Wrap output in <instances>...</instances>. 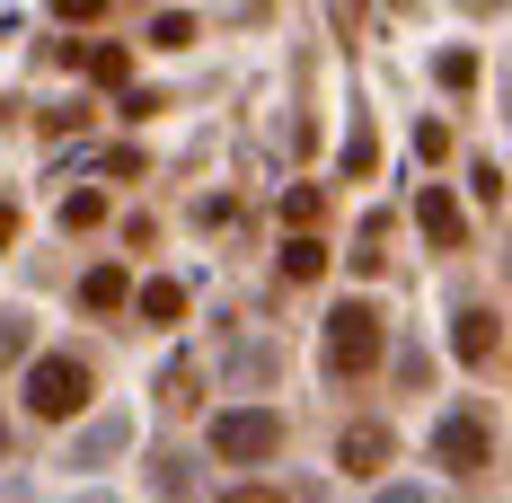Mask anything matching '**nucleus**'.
Masks as SVG:
<instances>
[{
	"mask_svg": "<svg viewBox=\"0 0 512 503\" xmlns=\"http://www.w3.org/2000/svg\"><path fill=\"white\" fill-rule=\"evenodd\" d=\"M212 451L239 459V468L274 459L283 451V415H274V406H230V415H212Z\"/></svg>",
	"mask_w": 512,
	"mask_h": 503,
	"instance_id": "3",
	"label": "nucleus"
},
{
	"mask_svg": "<svg viewBox=\"0 0 512 503\" xmlns=\"http://www.w3.org/2000/svg\"><path fill=\"white\" fill-rule=\"evenodd\" d=\"M53 9H62V27H71V18H80V27H89V18H106V0H53Z\"/></svg>",
	"mask_w": 512,
	"mask_h": 503,
	"instance_id": "16",
	"label": "nucleus"
},
{
	"mask_svg": "<svg viewBox=\"0 0 512 503\" xmlns=\"http://www.w3.org/2000/svg\"><path fill=\"white\" fill-rule=\"evenodd\" d=\"M71 62H80L89 80H106V89H124V71H133V53H124V45H71Z\"/></svg>",
	"mask_w": 512,
	"mask_h": 503,
	"instance_id": "8",
	"label": "nucleus"
},
{
	"mask_svg": "<svg viewBox=\"0 0 512 503\" xmlns=\"http://www.w3.org/2000/svg\"><path fill=\"white\" fill-rule=\"evenodd\" d=\"M433 71H442V89H468V80H477V53H468V45H451L442 62H433Z\"/></svg>",
	"mask_w": 512,
	"mask_h": 503,
	"instance_id": "14",
	"label": "nucleus"
},
{
	"mask_svg": "<svg viewBox=\"0 0 512 503\" xmlns=\"http://www.w3.org/2000/svg\"><path fill=\"white\" fill-rule=\"evenodd\" d=\"M415 221H424V239H433V248H460V239H468L460 203L442 195V186H424V195H415Z\"/></svg>",
	"mask_w": 512,
	"mask_h": 503,
	"instance_id": "6",
	"label": "nucleus"
},
{
	"mask_svg": "<svg viewBox=\"0 0 512 503\" xmlns=\"http://www.w3.org/2000/svg\"><path fill=\"white\" fill-rule=\"evenodd\" d=\"M124 301H133V274H124V265H89L80 309H98V318H106V309H124Z\"/></svg>",
	"mask_w": 512,
	"mask_h": 503,
	"instance_id": "7",
	"label": "nucleus"
},
{
	"mask_svg": "<svg viewBox=\"0 0 512 503\" xmlns=\"http://www.w3.org/2000/svg\"><path fill=\"white\" fill-rule=\"evenodd\" d=\"M98 221H106V195H98V186L62 195V230H98Z\"/></svg>",
	"mask_w": 512,
	"mask_h": 503,
	"instance_id": "12",
	"label": "nucleus"
},
{
	"mask_svg": "<svg viewBox=\"0 0 512 503\" xmlns=\"http://www.w3.org/2000/svg\"><path fill=\"white\" fill-rule=\"evenodd\" d=\"M380 345H389V318L371 301H336V318H327V371L362 380V371H380Z\"/></svg>",
	"mask_w": 512,
	"mask_h": 503,
	"instance_id": "1",
	"label": "nucleus"
},
{
	"mask_svg": "<svg viewBox=\"0 0 512 503\" xmlns=\"http://www.w3.org/2000/svg\"><path fill=\"white\" fill-rule=\"evenodd\" d=\"M159 406H168V415H186V406H195V362H177V371H168V389H159Z\"/></svg>",
	"mask_w": 512,
	"mask_h": 503,
	"instance_id": "13",
	"label": "nucleus"
},
{
	"mask_svg": "<svg viewBox=\"0 0 512 503\" xmlns=\"http://www.w3.org/2000/svg\"><path fill=\"white\" fill-rule=\"evenodd\" d=\"M451 353H460V362H486V353H495V309H460V336H451Z\"/></svg>",
	"mask_w": 512,
	"mask_h": 503,
	"instance_id": "9",
	"label": "nucleus"
},
{
	"mask_svg": "<svg viewBox=\"0 0 512 503\" xmlns=\"http://www.w3.org/2000/svg\"><path fill=\"white\" fill-rule=\"evenodd\" d=\"M389 451H398V442H389V424H345L336 468H345V477H380V468H389Z\"/></svg>",
	"mask_w": 512,
	"mask_h": 503,
	"instance_id": "5",
	"label": "nucleus"
},
{
	"mask_svg": "<svg viewBox=\"0 0 512 503\" xmlns=\"http://www.w3.org/2000/svg\"><path fill=\"white\" fill-rule=\"evenodd\" d=\"M89 362H71V353H45V362H27V415L36 424H71L80 406H89Z\"/></svg>",
	"mask_w": 512,
	"mask_h": 503,
	"instance_id": "2",
	"label": "nucleus"
},
{
	"mask_svg": "<svg viewBox=\"0 0 512 503\" xmlns=\"http://www.w3.org/2000/svg\"><path fill=\"white\" fill-rule=\"evenodd\" d=\"M433 459H442V468H451V477H477V468H486V459H495V433H486V424H477V415H451V424H442V433H433Z\"/></svg>",
	"mask_w": 512,
	"mask_h": 503,
	"instance_id": "4",
	"label": "nucleus"
},
{
	"mask_svg": "<svg viewBox=\"0 0 512 503\" xmlns=\"http://www.w3.org/2000/svg\"><path fill=\"white\" fill-rule=\"evenodd\" d=\"M0 459H9V424H0Z\"/></svg>",
	"mask_w": 512,
	"mask_h": 503,
	"instance_id": "20",
	"label": "nucleus"
},
{
	"mask_svg": "<svg viewBox=\"0 0 512 503\" xmlns=\"http://www.w3.org/2000/svg\"><path fill=\"white\" fill-rule=\"evenodd\" d=\"M283 274H292V283H318V274H327V248H318V239H292V248H283Z\"/></svg>",
	"mask_w": 512,
	"mask_h": 503,
	"instance_id": "11",
	"label": "nucleus"
},
{
	"mask_svg": "<svg viewBox=\"0 0 512 503\" xmlns=\"http://www.w3.org/2000/svg\"><path fill=\"white\" fill-rule=\"evenodd\" d=\"M221 503H283L274 486H239V495H221Z\"/></svg>",
	"mask_w": 512,
	"mask_h": 503,
	"instance_id": "17",
	"label": "nucleus"
},
{
	"mask_svg": "<svg viewBox=\"0 0 512 503\" xmlns=\"http://www.w3.org/2000/svg\"><path fill=\"white\" fill-rule=\"evenodd\" d=\"M142 318L151 327H177L186 318V283H142Z\"/></svg>",
	"mask_w": 512,
	"mask_h": 503,
	"instance_id": "10",
	"label": "nucleus"
},
{
	"mask_svg": "<svg viewBox=\"0 0 512 503\" xmlns=\"http://www.w3.org/2000/svg\"><path fill=\"white\" fill-rule=\"evenodd\" d=\"M151 45H195V18H177V9H168V18L151 27Z\"/></svg>",
	"mask_w": 512,
	"mask_h": 503,
	"instance_id": "15",
	"label": "nucleus"
},
{
	"mask_svg": "<svg viewBox=\"0 0 512 503\" xmlns=\"http://www.w3.org/2000/svg\"><path fill=\"white\" fill-rule=\"evenodd\" d=\"M27 345V336H18V318H0V353H18Z\"/></svg>",
	"mask_w": 512,
	"mask_h": 503,
	"instance_id": "18",
	"label": "nucleus"
},
{
	"mask_svg": "<svg viewBox=\"0 0 512 503\" xmlns=\"http://www.w3.org/2000/svg\"><path fill=\"white\" fill-rule=\"evenodd\" d=\"M9 239H18V212H9V203H0V248H9Z\"/></svg>",
	"mask_w": 512,
	"mask_h": 503,
	"instance_id": "19",
	"label": "nucleus"
}]
</instances>
